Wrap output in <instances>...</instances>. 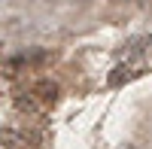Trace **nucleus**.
<instances>
[{
    "instance_id": "f257e3e1",
    "label": "nucleus",
    "mask_w": 152,
    "mask_h": 149,
    "mask_svg": "<svg viewBox=\"0 0 152 149\" xmlns=\"http://www.w3.org/2000/svg\"><path fill=\"white\" fill-rule=\"evenodd\" d=\"M34 91H37L40 101H55V97H58V85H55V82H40Z\"/></svg>"
},
{
    "instance_id": "f03ea898",
    "label": "nucleus",
    "mask_w": 152,
    "mask_h": 149,
    "mask_svg": "<svg viewBox=\"0 0 152 149\" xmlns=\"http://www.w3.org/2000/svg\"><path fill=\"white\" fill-rule=\"evenodd\" d=\"M0 140H3V146H6V149H12V146H18V143H21V134L3 128V131H0Z\"/></svg>"
},
{
    "instance_id": "7ed1b4c3",
    "label": "nucleus",
    "mask_w": 152,
    "mask_h": 149,
    "mask_svg": "<svg viewBox=\"0 0 152 149\" xmlns=\"http://www.w3.org/2000/svg\"><path fill=\"white\" fill-rule=\"evenodd\" d=\"M119 149H134V146H131V143H125V146H119Z\"/></svg>"
}]
</instances>
